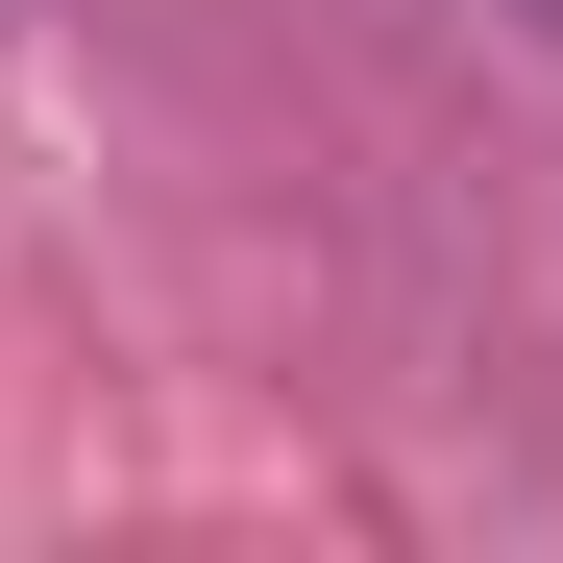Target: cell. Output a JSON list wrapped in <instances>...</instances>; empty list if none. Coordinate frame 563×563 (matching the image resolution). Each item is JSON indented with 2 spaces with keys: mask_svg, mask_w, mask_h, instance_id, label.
<instances>
[{
  "mask_svg": "<svg viewBox=\"0 0 563 563\" xmlns=\"http://www.w3.org/2000/svg\"><path fill=\"white\" fill-rule=\"evenodd\" d=\"M539 25H563V0H539Z\"/></svg>",
  "mask_w": 563,
  "mask_h": 563,
  "instance_id": "6da1fadb",
  "label": "cell"
}]
</instances>
